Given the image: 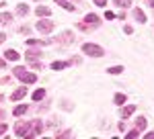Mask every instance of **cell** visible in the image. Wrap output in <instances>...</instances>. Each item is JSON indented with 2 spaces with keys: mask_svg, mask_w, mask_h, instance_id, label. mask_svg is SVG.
<instances>
[{
  "mask_svg": "<svg viewBox=\"0 0 154 139\" xmlns=\"http://www.w3.org/2000/svg\"><path fill=\"white\" fill-rule=\"evenodd\" d=\"M37 16H49L51 14V8H48V6H37Z\"/></svg>",
  "mask_w": 154,
  "mask_h": 139,
  "instance_id": "11",
  "label": "cell"
},
{
  "mask_svg": "<svg viewBox=\"0 0 154 139\" xmlns=\"http://www.w3.org/2000/svg\"><path fill=\"white\" fill-rule=\"evenodd\" d=\"M82 51L88 55V58H103V47H99V45H95V43H84L82 45Z\"/></svg>",
  "mask_w": 154,
  "mask_h": 139,
  "instance_id": "2",
  "label": "cell"
},
{
  "mask_svg": "<svg viewBox=\"0 0 154 139\" xmlns=\"http://www.w3.org/2000/svg\"><path fill=\"white\" fill-rule=\"evenodd\" d=\"M66 66H70V61H54L51 64V70H64Z\"/></svg>",
  "mask_w": 154,
  "mask_h": 139,
  "instance_id": "16",
  "label": "cell"
},
{
  "mask_svg": "<svg viewBox=\"0 0 154 139\" xmlns=\"http://www.w3.org/2000/svg\"><path fill=\"white\" fill-rule=\"evenodd\" d=\"M4 41H6V35H4V33H0V43H4Z\"/></svg>",
  "mask_w": 154,
  "mask_h": 139,
  "instance_id": "29",
  "label": "cell"
},
{
  "mask_svg": "<svg viewBox=\"0 0 154 139\" xmlns=\"http://www.w3.org/2000/svg\"><path fill=\"white\" fill-rule=\"evenodd\" d=\"M6 129H8V127H6V123H2V125H0V135H4V133H6Z\"/></svg>",
  "mask_w": 154,
  "mask_h": 139,
  "instance_id": "26",
  "label": "cell"
},
{
  "mask_svg": "<svg viewBox=\"0 0 154 139\" xmlns=\"http://www.w3.org/2000/svg\"><path fill=\"white\" fill-rule=\"evenodd\" d=\"M146 139H154V133H148V135H146Z\"/></svg>",
  "mask_w": 154,
  "mask_h": 139,
  "instance_id": "30",
  "label": "cell"
},
{
  "mask_svg": "<svg viewBox=\"0 0 154 139\" xmlns=\"http://www.w3.org/2000/svg\"><path fill=\"white\" fill-rule=\"evenodd\" d=\"M14 76H17L19 80H23L25 84H33V82H37V74H29L25 68H14Z\"/></svg>",
  "mask_w": 154,
  "mask_h": 139,
  "instance_id": "1",
  "label": "cell"
},
{
  "mask_svg": "<svg viewBox=\"0 0 154 139\" xmlns=\"http://www.w3.org/2000/svg\"><path fill=\"white\" fill-rule=\"evenodd\" d=\"M138 135H140V129H134V131L128 133V139H134V137H138Z\"/></svg>",
  "mask_w": 154,
  "mask_h": 139,
  "instance_id": "24",
  "label": "cell"
},
{
  "mask_svg": "<svg viewBox=\"0 0 154 139\" xmlns=\"http://www.w3.org/2000/svg\"><path fill=\"white\" fill-rule=\"evenodd\" d=\"M136 129H140V131L146 129V119H144V117H138V119H136Z\"/></svg>",
  "mask_w": 154,
  "mask_h": 139,
  "instance_id": "18",
  "label": "cell"
},
{
  "mask_svg": "<svg viewBox=\"0 0 154 139\" xmlns=\"http://www.w3.org/2000/svg\"><path fill=\"white\" fill-rule=\"evenodd\" d=\"M43 96H45V90H43V88H39V90L33 92V100H41Z\"/></svg>",
  "mask_w": 154,
  "mask_h": 139,
  "instance_id": "20",
  "label": "cell"
},
{
  "mask_svg": "<svg viewBox=\"0 0 154 139\" xmlns=\"http://www.w3.org/2000/svg\"><path fill=\"white\" fill-rule=\"evenodd\" d=\"M31 127H33V121H31V123H23V121H21V123L14 127V133H17V135H31Z\"/></svg>",
  "mask_w": 154,
  "mask_h": 139,
  "instance_id": "4",
  "label": "cell"
},
{
  "mask_svg": "<svg viewBox=\"0 0 154 139\" xmlns=\"http://www.w3.org/2000/svg\"><path fill=\"white\" fill-rule=\"evenodd\" d=\"M25 113H27V104H21V106H17V108H14V115H17V117L25 115Z\"/></svg>",
  "mask_w": 154,
  "mask_h": 139,
  "instance_id": "21",
  "label": "cell"
},
{
  "mask_svg": "<svg viewBox=\"0 0 154 139\" xmlns=\"http://www.w3.org/2000/svg\"><path fill=\"white\" fill-rule=\"evenodd\" d=\"M54 2H56V4H60L64 10H70V12L76 10V8H74V4H72V2H68V0H54Z\"/></svg>",
  "mask_w": 154,
  "mask_h": 139,
  "instance_id": "7",
  "label": "cell"
},
{
  "mask_svg": "<svg viewBox=\"0 0 154 139\" xmlns=\"http://www.w3.org/2000/svg\"><path fill=\"white\" fill-rule=\"evenodd\" d=\"M25 58L29 59V61H35V59H39L41 58V51H39V49H27V53H25Z\"/></svg>",
  "mask_w": 154,
  "mask_h": 139,
  "instance_id": "6",
  "label": "cell"
},
{
  "mask_svg": "<svg viewBox=\"0 0 154 139\" xmlns=\"http://www.w3.org/2000/svg\"><path fill=\"white\" fill-rule=\"evenodd\" d=\"M27 12H29V6H27V4H19V6H17V14H19V16H25Z\"/></svg>",
  "mask_w": 154,
  "mask_h": 139,
  "instance_id": "17",
  "label": "cell"
},
{
  "mask_svg": "<svg viewBox=\"0 0 154 139\" xmlns=\"http://www.w3.org/2000/svg\"><path fill=\"white\" fill-rule=\"evenodd\" d=\"M146 2H148V4H150V6H154V0H146Z\"/></svg>",
  "mask_w": 154,
  "mask_h": 139,
  "instance_id": "32",
  "label": "cell"
},
{
  "mask_svg": "<svg viewBox=\"0 0 154 139\" xmlns=\"http://www.w3.org/2000/svg\"><path fill=\"white\" fill-rule=\"evenodd\" d=\"M134 111H136V106H134V104H130V106H123V111H121V117H123V119H128V117H130Z\"/></svg>",
  "mask_w": 154,
  "mask_h": 139,
  "instance_id": "13",
  "label": "cell"
},
{
  "mask_svg": "<svg viewBox=\"0 0 154 139\" xmlns=\"http://www.w3.org/2000/svg\"><path fill=\"white\" fill-rule=\"evenodd\" d=\"M4 58H6V59H11V61H17V59L21 58V55H19V53H17L14 49H8V51H4Z\"/></svg>",
  "mask_w": 154,
  "mask_h": 139,
  "instance_id": "10",
  "label": "cell"
},
{
  "mask_svg": "<svg viewBox=\"0 0 154 139\" xmlns=\"http://www.w3.org/2000/svg\"><path fill=\"white\" fill-rule=\"evenodd\" d=\"M121 72H123V68H121V66H113V68L107 70V74H113V76H117V74H121Z\"/></svg>",
  "mask_w": 154,
  "mask_h": 139,
  "instance_id": "19",
  "label": "cell"
},
{
  "mask_svg": "<svg viewBox=\"0 0 154 139\" xmlns=\"http://www.w3.org/2000/svg\"><path fill=\"white\" fill-rule=\"evenodd\" d=\"M43 131V125H41V121H33V131H31V135H35V133H41ZM29 135V137H31Z\"/></svg>",
  "mask_w": 154,
  "mask_h": 139,
  "instance_id": "14",
  "label": "cell"
},
{
  "mask_svg": "<svg viewBox=\"0 0 154 139\" xmlns=\"http://www.w3.org/2000/svg\"><path fill=\"white\" fill-rule=\"evenodd\" d=\"M123 31H125V33L130 35V33H134V27H130V25H125V27H123Z\"/></svg>",
  "mask_w": 154,
  "mask_h": 139,
  "instance_id": "25",
  "label": "cell"
},
{
  "mask_svg": "<svg viewBox=\"0 0 154 139\" xmlns=\"http://www.w3.org/2000/svg\"><path fill=\"white\" fill-rule=\"evenodd\" d=\"M35 27H37L39 33H51V31H54V23L49 21L48 16H41V19L35 23Z\"/></svg>",
  "mask_w": 154,
  "mask_h": 139,
  "instance_id": "3",
  "label": "cell"
},
{
  "mask_svg": "<svg viewBox=\"0 0 154 139\" xmlns=\"http://www.w3.org/2000/svg\"><path fill=\"white\" fill-rule=\"evenodd\" d=\"M95 4H97V6H105L107 0H95Z\"/></svg>",
  "mask_w": 154,
  "mask_h": 139,
  "instance_id": "27",
  "label": "cell"
},
{
  "mask_svg": "<svg viewBox=\"0 0 154 139\" xmlns=\"http://www.w3.org/2000/svg\"><path fill=\"white\" fill-rule=\"evenodd\" d=\"M12 21V14H8V12H2L0 14V25H8Z\"/></svg>",
  "mask_w": 154,
  "mask_h": 139,
  "instance_id": "15",
  "label": "cell"
},
{
  "mask_svg": "<svg viewBox=\"0 0 154 139\" xmlns=\"http://www.w3.org/2000/svg\"><path fill=\"white\" fill-rule=\"evenodd\" d=\"M84 21H86V23H99V16H97V14H86Z\"/></svg>",
  "mask_w": 154,
  "mask_h": 139,
  "instance_id": "23",
  "label": "cell"
},
{
  "mask_svg": "<svg viewBox=\"0 0 154 139\" xmlns=\"http://www.w3.org/2000/svg\"><path fill=\"white\" fill-rule=\"evenodd\" d=\"M117 8H130L131 6V0H113Z\"/></svg>",
  "mask_w": 154,
  "mask_h": 139,
  "instance_id": "12",
  "label": "cell"
},
{
  "mask_svg": "<svg viewBox=\"0 0 154 139\" xmlns=\"http://www.w3.org/2000/svg\"><path fill=\"white\" fill-rule=\"evenodd\" d=\"M105 19H109V21H111V19H115V14H113V12H105Z\"/></svg>",
  "mask_w": 154,
  "mask_h": 139,
  "instance_id": "28",
  "label": "cell"
},
{
  "mask_svg": "<svg viewBox=\"0 0 154 139\" xmlns=\"http://www.w3.org/2000/svg\"><path fill=\"white\" fill-rule=\"evenodd\" d=\"M58 41H62V43H74V33H70V31H64V33L58 37Z\"/></svg>",
  "mask_w": 154,
  "mask_h": 139,
  "instance_id": "5",
  "label": "cell"
},
{
  "mask_svg": "<svg viewBox=\"0 0 154 139\" xmlns=\"http://www.w3.org/2000/svg\"><path fill=\"white\" fill-rule=\"evenodd\" d=\"M113 100H115V104H123V102H125V94H121V92L115 94V98H113Z\"/></svg>",
  "mask_w": 154,
  "mask_h": 139,
  "instance_id": "22",
  "label": "cell"
},
{
  "mask_svg": "<svg viewBox=\"0 0 154 139\" xmlns=\"http://www.w3.org/2000/svg\"><path fill=\"white\" fill-rule=\"evenodd\" d=\"M25 94H27V88H23V86H21V88H19V90H14V92H12V100H21V98H23Z\"/></svg>",
  "mask_w": 154,
  "mask_h": 139,
  "instance_id": "9",
  "label": "cell"
},
{
  "mask_svg": "<svg viewBox=\"0 0 154 139\" xmlns=\"http://www.w3.org/2000/svg\"><path fill=\"white\" fill-rule=\"evenodd\" d=\"M134 19H136V21H138L140 25L146 23V14H144V12L140 10V8H134Z\"/></svg>",
  "mask_w": 154,
  "mask_h": 139,
  "instance_id": "8",
  "label": "cell"
},
{
  "mask_svg": "<svg viewBox=\"0 0 154 139\" xmlns=\"http://www.w3.org/2000/svg\"><path fill=\"white\" fill-rule=\"evenodd\" d=\"M4 66H6V61H4V59H0V68H4Z\"/></svg>",
  "mask_w": 154,
  "mask_h": 139,
  "instance_id": "31",
  "label": "cell"
}]
</instances>
